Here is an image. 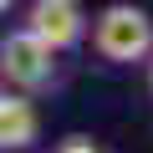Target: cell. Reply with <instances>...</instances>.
Masks as SVG:
<instances>
[{
    "label": "cell",
    "mask_w": 153,
    "mask_h": 153,
    "mask_svg": "<svg viewBox=\"0 0 153 153\" xmlns=\"http://www.w3.org/2000/svg\"><path fill=\"white\" fill-rule=\"evenodd\" d=\"M26 31H36L56 51H71V46L87 41L92 21L82 10V0H31V5H26Z\"/></svg>",
    "instance_id": "3"
},
{
    "label": "cell",
    "mask_w": 153,
    "mask_h": 153,
    "mask_svg": "<svg viewBox=\"0 0 153 153\" xmlns=\"http://www.w3.org/2000/svg\"><path fill=\"white\" fill-rule=\"evenodd\" d=\"M92 51L107 66H148L153 61V16L133 0H112L92 16Z\"/></svg>",
    "instance_id": "1"
},
{
    "label": "cell",
    "mask_w": 153,
    "mask_h": 153,
    "mask_svg": "<svg viewBox=\"0 0 153 153\" xmlns=\"http://www.w3.org/2000/svg\"><path fill=\"white\" fill-rule=\"evenodd\" d=\"M41 138V112H36V97L31 92H16L5 87L0 92V148L5 153H31Z\"/></svg>",
    "instance_id": "4"
},
{
    "label": "cell",
    "mask_w": 153,
    "mask_h": 153,
    "mask_svg": "<svg viewBox=\"0 0 153 153\" xmlns=\"http://www.w3.org/2000/svg\"><path fill=\"white\" fill-rule=\"evenodd\" d=\"M56 46H46L36 31H5V41H0V76H5V87H16V92H41V87H51L56 82Z\"/></svg>",
    "instance_id": "2"
},
{
    "label": "cell",
    "mask_w": 153,
    "mask_h": 153,
    "mask_svg": "<svg viewBox=\"0 0 153 153\" xmlns=\"http://www.w3.org/2000/svg\"><path fill=\"white\" fill-rule=\"evenodd\" d=\"M143 71H148V92H153V61H148V66H143Z\"/></svg>",
    "instance_id": "7"
},
{
    "label": "cell",
    "mask_w": 153,
    "mask_h": 153,
    "mask_svg": "<svg viewBox=\"0 0 153 153\" xmlns=\"http://www.w3.org/2000/svg\"><path fill=\"white\" fill-rule=\"evenodd\" d=\"M10 5H16V0H0V16H10Z\"/></svg>",
    "instance_id": "6"
},
{
    "label": "cell",
    "mask_w": 153,
    "mask_h": 153,
    "mask_svg": "<svg viewBox=\"0 0 153 153\" xmlns=\"http://www.w3.org/2000/svg\"><path fill=\"white\" fill-rule=\"evenodd\" d=\"M51 153H102V143H97L92 133H66V138L51 143Z\"/></svg>",
    "instance_id": "5"
}]
</instances>
